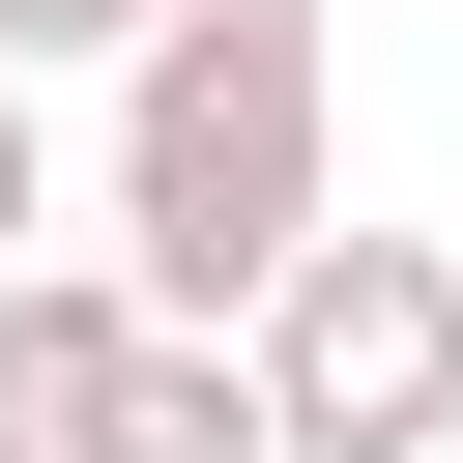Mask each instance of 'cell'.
<instances>
[{
    "label": "cell",
    "mask_w": 463,
    "mask_h": 463,
    "mask_svg": "<svg viewBox=\"0 0 463 463\" xmlns=\"http://www.w3.org/2000/svg\"><path fill=\"white\" fill-rule=\"evenodd\" d=\"M318 203H347L318 29H203V0H145V29H116V289H145V318H232Z\"/></svg>",
    "instance_id": "6da1fadb"
},
{
    "label": "cell",
    "mask_w": 463,
    "mask_h": 463,
    "mask_svg": "<svg viewBox=\"0 0 463 463\" xmlns=\"http://www.w3.org/2000/svg\"><path fill=\"white\" fill-rule=\"evenodd\" d=\"M232 376H260V463H434L463 434V232H289L232 289Z\"/></svg>",
    "instance_id": "7a4b0ae2"
},
{
    "label": "cell",
    "mask_w": 463,
    "mask_h": 463,
    "mask_svg": "<svg viewBox=\"0 0 463 463\" xmlns=\"http://www.w3.org/2000/svg\"><path fill=\"white\" fill-rule=\"evenodd\" d=\"M29 463H260V376H232V318H116V376H87Z\"/></svg>",
    "instance_id": "3957f363"
},
{
    "label": "cell",
    "mask_w": 463,
    "mask_h": 463,
    "mask_svg": "<svg viewBox=\"0 0 463 463\" xmlns=\"http://www.w3.org/2000/svg\"><path fill=\"white\" fill-rule=\"evenodd\" d=\"M116 318H145L116 260H58V232H0V463H29V434H58L87 376H116Z\"/></svg>",
    "instance_id": "277c9868"
},
{
    "label": "cell",
    "mask_w": 463,
    "mask_h": 463,
    "mask_svg": "<svg viewBox=\"0 0 463 463\" xmlns=\"http://www.w3.org/2000/svg\"><path fill=\"white\" fill-rule=\"evenodd\" d=\"M116 29H145V0H0V58H29V87H58V58H116Z\"/></svg>",
    "instance_id": "5b68a950"
},
{
    "label": "cell",
    "mask_w": 463,
    "mask_h": 463,
    "mask_svg": "<svg viewBox=\"0 0 463 463\" xmlns=\"http://www.w3.org/2000/svg\"><path fill=\"white\" fill-rule=\"evenodd\" d=\"M0 232H58V116H29V58H0Z\"/></svg>",
    "instance_id": "8992f818"
},
{
    "label": "cell",
    "mask_w": 463,
    "mask_h": 463,
    "mask_svg": "<svg viewBox=\"0 0 463 463\" xmlns=\"http://www.w3.org/2000/svg\"><path fill=\"white\" fill-rule=\"evenodd\" d=\"M203 29H347V0H203Z\"/></svg>",
    "instance_id": "52a82bcc"
}]
</instances>
